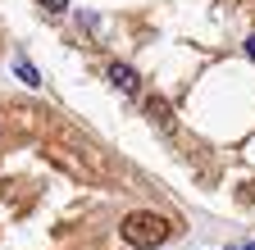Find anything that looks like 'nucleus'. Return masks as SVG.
<instances>
[{
    "label": "nucleus",
    "mask_w": 255,
    "mask_h": 250,
    "mask_svg": "<svg viewBox=\"0 0 255 250\" xmlns=\"http://www.w3.org/2000/svg\"><path fill=\"white\" fill-rule=\"evenodd\" d=\"M41 5H46L50 14H64V9H69V0H41Z\"/></svg>",
    "instance_id": "obj_5"
},
{
    "label": "nucleus",
    "mask_w": 255,
    "mask_h": 250,
    "mask_svg": "<svg viewBox=\"0 0 255 250\" xmlns=\"http://www.w3.org/2000/svg\"><path fill=\"white\" fill-rule=\"evenodd\" d=\"M119 232H123V241H128V246H137V250H155V246H164V241H169L173 223H169L164 214L137 209V214H128L123 223H119Z\"/></svg>",
    "instance_id": "obj_1"
},
{
    "label": "nucleus",
    "mask_w": 255,
    "mask_h": 250,
    "mask_svg": "<svg viewBox=\"0 0 255 250\" xmlns=\"http://www.w3.org/2000/svg\"><path fill=\"white\" fill-rule=\"evenodd\" d=\"M246 55H251V59H255V37H246Z\"/></svg>",
    "instance_id": "obj_7"
},
{
    "label": "nucleus",
    "mask_w": 255,
    "mask_h": 250,
    "mask_svg": "<svg viewBox=\"0 0 255 250\" xmlns=\"http://www.w3.org/2000/svg\"><path fill=\"white\" fill-rule=\"evenodd\" d=\"M228 250H255V241H237V246H228Z\"/></svg>",
    "instance_id": "obj_6"
},
{
    "label": "nucleus",
    "mask_w": 255,
    "mask_h": 250,
    "mask_svg": "<svg viewBox=\"0 0 255 250\" xmlns=\"http://www.w3.org/2000/svg\"><path fill=\"white\" fill-rule=\"evenodd\" d=\"M14 73H18V82H27V86H41V73L32 69L27 59H18V64H14Z\"/></svg>",
    "instance_id": "obj_3"
},
{
    "label": "nucleus",
    "mask_w": 255,
    "mask_h": 250,
    "mask_svg": "<svg viewBox=\"0 0 255 250\" xmlns=\"http://www.w3.org/2000/svg\"><path fill=\"white\" fill-rule=\"evenodd\" d=\"M110 82H114V91H123V96H137V73L128 64H110Z\"/></svg>",
    "instance_id": "obj_2"
},
{
    "label": "nucleus",
    "mask_w": 255,
    "mask_h": 250,
    "mask_svg": "<svg viewBox=\"0 0 255 250\" xmlns=\"http://www.w3.org/2000/svg\"><path fill=\"white\" fill-rule=\"evenodd\" d=\"M146 109H150V118H159V123H169V105H164V100H150Z\"/></svg>",
    "instance_id": "obj_4"
}]
</instances>
